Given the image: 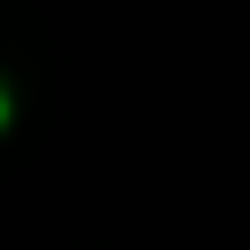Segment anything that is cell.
I'll use <instances>...</instances> for the list:
<instances>
[{"label":"cell","instance_id":"6da1fadb","mask_svg":"<svg viewBox=\"0 0 250 250\" xmlns=\"http://www.w3.org/2000/svg\"><path fill=\"white\" fill-rule=\"evenodd\" d=\"M0 125H8V86H0Z\"/></svg>","mask_w":250,"mask_h":250}]
</instances>
